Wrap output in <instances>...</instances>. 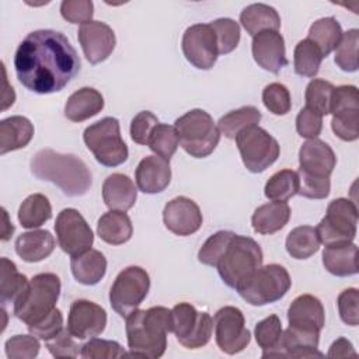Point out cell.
<instances>
[{
  "label": "cell",
  "mask_w": 359,
  "mask_h": 359,
  "mask_svg": "<svg viewBox=\"0 0 359 359\" xmlns=\"http://www.w3.org/2000/svg\"><path fill=\"white\" fill-rule=\"evenodd\" d=\"M80 57L59 31L36 29L18 45L14 67L18 81L36 94L62 91L80 72Z\"/></svg>",
  "instance_id": "cell-1"
},
{
  "label": "cell",
  "mask_w": 359,
  "mask_h": 359,
  "mask_svg": "<svg viewBox=\"0 0 359 359\" xmlns=\"http://www.w3.org/2000/svg\"><path fill=\"white\" fill-rule=\"evenodd\" d=\"M172 332L171 310L154 306L135 310L126 317V339L130 355L157 359L167 348V334Z\"/></svg>",
  "instance_id": "cell-2"
},
{
  "label": "cell",
  "mask_w": 359,
  "mask_h": 359,
  "mask_svg": "<svg viewBox=\"0 0 359 359\" xmlns=\"http://www.w3.org/2000/svg\"><path fill=\"white\" fill-rule=\"evenodd\" d=\"M31 172L42 181L57 185L67 196L84 195L93 182L86 163L74 154L57 153L52 149L36 151L29 163Z\"/></svg>",
  "instance_id": "cell-3"
},
{
  "label": "cell",
  "mask_w": 359,
  "mask_h": 359,
  "mask_svg": "<svg viewBox=\"0 0 359 359\" xmlns=\"http://www.w3.org/2000/svg\"><path fill=\"white\" fill-rule=\"evenodd\" d=\"M262 250L255 240L234 234L216 268L220 279L238 290L262 266Z\"/></svg>",
  "instance_id": "cell-4"
},
{
  "label": "cell",
  "mask_w": 359,
  "mask_h": 359,
  "mask_svg": "<svg viewBox=\"0 0 359 359\" xmlns=\"http://www.w3.org/2000/svg\"><path fill=\"white\" fill-rule=\"evenodd\" d=\"M60 296V279L57 275L45 272L35 275L25 290L14 303V316L31 325L48 316Z\"/></svg>",
  "instance_id": "cell-5"
},
{
  "label": "cell",
  "mask_w": 359,
  "mask_h": 359,
  "mask_svg": "<svg viewBox=\"0 0 359 359\" xmlns=\"http://www.w3.org/2000/svg\"><path fill=\"white\" fill-rule=\"evenodd\" d=\"M174 128L180 146L195 158H203L212 154L220 140V132L213 118L199 108L191 109L180 116Z\"/></svg>",
  "instance_id": "cell-6"
},
{
  "label": "cell",
  "mask_w": 359,
  "mask_h": 359,
  "mask_svg": "<svg viewBox=\"0 0 359 359\" xmlns=\"http://www.w3.org/2000/svg\"><path fill=\"white\" fill-rule=\"evenodd\" d=\"M83 140L95 160L105 167H116L128 160L129 150L121 136L116 118L107 116L87 126Z\"/></svg>",
  "instance_id": "cell-7"
},
{
  "label": "cell",
  "mask_w": 359,
  "mask_h": 359,
  "mask_svg": "<svg viewBox=\"0 0 359 359\" xmlns=\"http://www.w3.org/2000/svg\"><path fill=\"white\" fill-rule=\"evenodd\" d=\"M290 286L292 280L286 268L268 264L261 266L237 292L251 306H266L280 300Z\"/></svg>",
  "instance_id": "cell-8"
},
{
  "label": "cell",
  "mask_w": 359,
  "mask_h": 359,
  "mask_svg": "<svg viewBox=\"0 0 359 359\" xmlns=\"http://www.w3.org/2000/svg\"><path fill=\"white\" fill-rule=\"evenodd\" d=\"M234 139L241 160L245 168L251 172L258 174L265 171L279 157V143L258 125L243 129Z\"/></svg>",
  "instance_id": "cell-9"
},
{
  "label": "cell",
  "mask_w": 359,
  "mask_h": 359,
  "mask_svg": "<svg viewBox=\"0 0 359 359\" xmlns=\"http://www.w3.org/2000/svg\"><path fill=\"white\" fill-rule=\"evenodd\" d=\"M358 208L346 198H337L330 202L325 216L317 224L316 231L320 243L325 245L352 243L356 236Z\"/></svg>",
  "instance_id": "cell-10"
},
{
  "label": "cell",
  "mask_w": 359,
  "mask_h": 359,
  "mask_svg": "<svg viewBox=\"0 0 359 359\" xmlns=\"http://www.w3.org/2000/svg\"><path fill=\"white\" fill-rule=\"evenodd\" d=\"M150 289V278L140 266H128L118 273L111 290L109 304L121 317H128L137 310Z\"/></svg>",
  "instance_id": "cell-11"
},
{
  "label": "cell",
  "mask_w": 359,
  "mask_h": 359,
  "mask_svg": "<svg viewBox=\"0 0 359 359\" xmlns=\"http://www.w3.org/2000/svg\"><path fill=\"white\" fill-rule=\"evenodd\" d=\"M171 314L172 332L182 346L198 349L210 341L213 320L209 313L198 311L189 303H178L172 307Z\"/></svg>",
  "instance_id": "cell-12"
},
{
  "label": "cell",
  "mask_w": 359,
  "mask_h": 359,
  "mask_svg": "<svg viewBox=\"0 0 359 359\" xmlns=\"http://www.w3.org/2000/svg\"><path fill=\"white\" fill-rule=\"evenodd\" d=\"M334 133L345 142L359 137V95L355 86L334 87L331 100Z\"/></svg>",
  "instance_id": "cell-13"
},
{
  "label": "cell",
  "mask_w": 359,
  "mask_h": 359,
  "mask_svg": "<svg viewBox=\"0 0 359 359\" xmlns=\"http://www.w3.org/2000/svg\"><path fill=\"white\" fill-rule=\"evenodd\" d=\"M215 339L222 352L236 355L247 348L251 341V334L245 327L244 314L234 306L219 309L213 318Z\"/></svg>",
  "instance_id": "cell-14"
},
{
  "label": "cell",
  "mask_w": 359,
  "mask_h": 359,
  "mask_svg": "<svg viewBox=\"0 0 359 359\" xmlns=\"http://www.w3.org/2000/svg\"><path fill=\"white\" fill-rule=\"evenodd\" d=\"M59 247L70 257L80 255L91 248L94 234L81 213L73 208L63 209L55 222Z\"/></svg>",
  "instance_id": "cell-15"
},
{
  "label": "cell",
  "mask_w": 359,
  "mask_h": 359,
  "mask_svg": "<svg viewBox=\"0 0 359 359\" xmlns=\"http://www.w3.org/2000/svg\"><path fill=\"white\" fill-rule=\"evenodd\" d=\"M181 48L185 59L201 70H209L217 60V39L210 24H194L182 35Z\"/></svg>",
  "instance_id": "cell-16"
},
{
  "label": "cell",
  "mask_w": 359,
  "mask_h": 359,
  "mask_svg": "<svg viewBox=\"0 0 359 359\" xmlns=\"http://www.w3.org/2000/svg\"><path fill=\"white\" fill-rule=\"evenodd\" d=\"M107 325V311L97 303L79 299L69 310L67 331L76 339L94 338L102 334Z\"/></svg>",
  "instance_id": "cell-17"
},
{
  "label": "cell",
  "mask_w": 359,
  "mask_h": 359,
  "mask_svg": "<svg viewBox=\"0 0 359 359\" xmlns=\"http://www.w3.org/2000/svg\"><path fill=\"white\" fill-rule=\"evenodd\" d=\"M86 59L91 65H98L109 57L115 49L116 38L112 28L101 21H90L83 24L77 31Z\"/></svg>",
  "instance_id": "cell-18"
},
{
  "label": "cell",
  "mask_w": 359,
  "mask_h": 359,
  "mask_svg": "<svg viewBox=\"0 0 359 359\" xmlns=\"http://www.w3.org/2000/svg\"><path fill=\"white\" fill-rule=\"evenodd\" d=\"M164 226L175 236L196 233L203 222L199 206L187 196H177L167 202L163 210Z\"/></svg>",
  "instance_id": "cell-19"
},
{
  "label": "cell",
  "mask_w": 359,
  "mask_h": 359,
  "mask_svg": "<svg viewBox=\"0 0 359 359\" xmlns=\"http://www.w3.org/2000/svg\"><path fill=\"white\" fill-rule=\"evenodd\" d=\"M337 164L334 150L320 139H309L299 150V174L311 178H330Z\"/></svg>",
  "instance_id": "cell-20"
},
{
  "label": "cell",
  "mask_w": 359,
  "mask_h": 359,
  "mask_svg": "<svg viewBox=\"0 0 359 359\" xmlns=\"http://www.w3.org/2000/svg\"><path fill=\"white\" fill-rule=\"evenodd\" d=\"M252 57L266 72L278 74L286 65L283 36L278 31H262L252 36Z\"/></svg>",
  "instance_id": "cell-21"
},
{
  "label": "cell",
  "mask_w": 359,
  "mask_h": 359,
  "mask_svg": "<svg viewBox=\"0 0 359 359\" xmlns=\"http://www.w3.org/2000/svg\"><path fill=\"white\" fill-rule=\"evenodd\" d=\"M287 321L290 328L320 334L325 325L323 303L313 294L297 296L287 309Z\"/></svg>",
  "instance_id": "cell-22"
},
{
  "label": "cell",
  "mask_w": 359,
  "mask_h": 359,
  "mask_svg": "<svg viewBox=\"0 0 359 359\" xmlns=\"http://www.w3.org/2000/svg\"><path fill=\"white\" fill-rule=\"evenodd\" d=\"M135 180L143 194L163 192L171 181L170 161L156 154L142 158L136 167Z\"/></svg>",
  "instance_id": "cell-23"
},
{
  "label": "cell",
  "mask_w": 359,
  "mask_h": 359,
  "mask_svg": "<svg viewBox=\"0 0 359 359\" xmlns=\"http://www.w3.org/2000/svg\"><path fill=\"white\" fill-rule=\"evenodd\" d=\"M137 198L133 181L121 172L108 175L102 184V199L111 210H129Z\"/></svg>",
  "instance_id": "cell-24"
},
{
  "label": "cell",
  "mask_w": 359,
  "mask_h": 359,
  "mask_svg": "<svg viewBox=\"0 0 359 359\" xmlns=\"http://www.w3.org/2000/svg\"><path fill=\"white\" fill-rule=\"evenodd\" d=\"M324 268L335 276H352L358 273V247L353 243L325 245L323 251Z\"/></svg>",
  "instance_id": "cell-25"
},
{
  "label": "cell",
  "mask_w": 359,
  "mask_h": 359,
  "mask_svg": "<svg viewBox=\"0 0 359 359\" xmlns=\"http://www.w3.org/2000/svg\"><path fill=\"white\" fill-rule=\"evenodd\" d=\"M15 252L25 262H39L48 258L55 248V238L48 230L22 233L15 240Z\"/></svg>",
  "instance_id": "cell-26"
},
{
  "label": "cell",
  "mask_w": 359,
  "mask_h": 359,
  "mask_svg": "<svg viewBox=\"0 0 359 359\" xmlns=\"http://www.w3.org/2000/svg\"><path fill=\"white\" fill-rule=\"evenodd\" d=\"M104 108V97L93 87L74 91L66 101L65 116L72 122H83L95 116Z\"/></svg>",
  "instance_id": "cell-27"
},
{
  "label": "cell",
  "mask_w": 359,
  "mask_h": 359,
  "mask_svg": "<svg viewBox=\"0 0 359 359\" xmlns=\"http://www.w3.org/2000/svg\"><path fill=\"white\" fill-rule=\"evenodd\" d=\"M34 136V125L21 115H14L0 122V154L25 147Z\"/></svg>",
  "instance_id": "cell-28"
},
{
  "label": "cell",
  "mask_w": 359,
  "mask_h": 359,
  "mask_svg": "<svg viewBox=\"0 0 359 359\" xmlns=\"http://www.w3.org/2000/svg\"><path fill=\"white\" fill-rule=\"evenodd\" d=\"M70 268L74 279L87 286L97 285L107 272V258L98 250H87L86 252L72 257Z\"/></svg>",
  "instance_id": "cell-29"
},
{
  "label": "cell",
  "mask_w": 359,
  "mask_h": 359,
  "mask_svg": "<svg viewBox=\"0 0 359 359\" xmlns=\"http://www.w3.org/2000/svg\"><path fill=\"white\" fill-rule=\"evenodd\" d=\"M290 219V208L286 202H268L255 209L251 217L252 229L258 234H273L283 229Z\"/></svg>",
  "instance_id": "cell-30"
},
{
  "label": "cell",
  "mask_w": 359,
  "mask_h": 359,
  "mask_svg": "<svg viewBox=\"0 0 359 359\" xmlns=\"http://www.w3.org/2000/svg\"><path fill=\"white\" fill-rule=\"evenodd\" d=\"M97 233L107 244L121 245L130 240L133 226L130 217L125 212L109 210L98 219Z\"/></svg>",
  "instance_id": "cell-31"
},
{
  "label": "cell",
  "mask_w": 359,
  "mask_h": 359,
  "mask_svg": "<svg viewBox=\"0 0 359 359\" xmlns=\"http://www.w3.org/2000/svg\"><path fill=\"white\" fill-rule=\"evenodd\" d=\"M240 22L251 36H255L262 31H278L280 28V17L278 11L264 3L247 6L240 14Z\"/></svg>",
  "instance_id": "cell-32"
},
{
  "label": "cell",
  "mask_w": 359,
  "mask_h": 359,
  "mask_svg": "<svg viewBox=\"0 0 359 359\" xmlns=\"http://www.w3.org/2000/svg\"><path fill=\"white\" fill-rule=\"evenodd\" d=\"M342 34L341 24L334 17H324L311 24L307 39L314 42L323 56L327 57L339 45Z\"/></svg>",
  "instance_id": "cell-33"
},
{
  "label": "cell",
  "mask_w": 359,
  "mask_h": 359,
  "mask_svg": "<svg viewBox=\"0 0 359 359\" xmlns=\"http://www.w3.org/2000/svg\"><path fill=\"white\" fill-rule=\"evenodd\" d=\"M320 238L314 227H294L286 237V251L294 259H307L320 248Z\"/></svg>",
  "instance_id": "cell-34"
},
{
  "label": "cell",
  "mask_w": 359,
  "mask_h": 359,
  "mask_svg": "<svg viewBox=\"0 0 359 359\" xmlns=\"http://www.w3.org/2000/svg\"><path fill=\"white\" fill-rule=\"evenodd\" d=\"M52 217L49 199L42 194H32L24 199L18 209V222L25 229H36Z\"/></svg>",
  "instance_id": "cell-35"
},
{
  "label": "cell",
  "mask_w": 359,
  "mask_h": 359,
  "mask_svg": "<svg viewBox=\"0 0 359 359\" xmlns=\"http://www.w3.org/2000/svg\"><path fill=\"white\" fill-rule=\"evenodd\" d=\"M262 115L258 108L245 105L223 115L217 122V129L227 139H234L243 129L259 123Z\"/></svg>",
  "instance_id": "cell-36"
},
{
  "label": "cell",
  "mask_w": 359,
  "mask_h": 359,
  "mask_svg": "<svg viewBox=\"0 0 359 359\" xmlns=\"http://www.w3.org/2000/svg\"><path fill=\"white\" fill-rule=\"evenodd\" d=\"M28 279L24 273L17 271V266L13 261L3 257L1 269H0V300L3 304L15 303L21 293L28 286Z\"/></svg>",
  "instance_id": "cell-37"
},
{
  "label": "cell",
  "mask_w": 359,
  "mask_h": 359,
  "mask_svg": "<svg viewBox=\"0 0 359 359\" xmlns=\"http://www.w3.org/2000/svg\"><path fill=\"white\" fill-rule=\"evenodd\" d=\"M323 53L310 39L300 41L293 50V67L299 76L314 77L321 66Z\"/></svg>",
  "instance_id": "cell-38"
},
{
  "label": "cell",
  "mask_w": 359,
  "mask_h": 359,
  "mask_svg": "<svg viewBox=\"0 0 359 359\" xmlns=\"http://www.w3.org/2000/svg\"><path fill=\"white\" fill-rule=\"evenodd\" d=\"M265 196L275 202H286L299 192V177L293 170L275 172L265 184Z\"/></svg>",
  "instance_id": "cell-39"
},
{
  "label": "cell",
  "mask_w": 359,
  "mask_h": 359,
  "mask_svg": "<svg viewBox=\"0 0 359 359\" xmlns=\"http://www.w3.org/2000/svg\"><path fill=\"white\" fill-rule=\"evenodd\" d=\"M334 86L323 79H313L304 93L306 108L314 111L320 116L331 114V100H332Z\"/></svg>",
  "instance_id": "cell-40"
},
{
  "label": "cell",
  "mask_w": 359,
  "mask_h": 359,
  "mask_svg": "<svg viewBox=\"0 0 359 359\" xmlns=\"http://www.w3.org/2000/svg\"><path fill=\"white\" fill-rule=\"evenodd\" d=\"M282 332V323L276 314H271L257 323L254 334L257 344L262 348V358H268L279 346Z\"/></svg>",
  "instance_id": "cell-41"
},
{
  "label": "cell",
  "mask_w": 359,
  "mask_h": 359,
  "mask_svg": "<svg viewBox=\"0 0 359 359\" xmlns=\"http://www.w3.org/2000/svg\"><path fill=\"white\" fill-rule=\"evenodd\" d=\"M358 46H359V29L352 28L342 34L341 42L335 49L334 62L335 65L348 73L356 72L359 67L358 62Z\"/></svg>",
  "instance_id": "cell-42"
},
{
  "label": "cell",
  "mask_w": 359,
  "mask_h": 359,
  "mask_svg": "<svg viewBox=\"0 0 359 359\" xmlns=\"http://www.w3.org/2000/svg\"><path fill=\"white\" fill-rule=\"evenodd\" d=\"M147 146L153 153H156V156H160L170 161V158L174 156L180 146L175 128L167 123H158L154 128Z\"/></svg>",
  "instance_id": "cell-43"
},
{
  "label": "cell",
  "mask_w": 359,
  "mask_h": 359,
  "mask_svg": "<svg viewBox=\"0 0 359 359\" xmlns=\"http://www.w3.org/2000/svg\"><path fill=\"white\" fill-rule=\"evenodd\" d=\"M234 234L236 233L229 231V230H220V231L212 234L203 243V245L201 247V250L198 252L199 262H202L203 265H208V266H216Z\"/></svg>",
  "instance_id": "cell-44"
},
{
  "label": "cell",
  "mask_w": 359,
  "mask_h": 359,
  "mask_svg": "<svg viewBox=\"0 0 359 359\" xmlns=\"http://www.w3.org/2000/svg\"><path fill=\"white\" fill-rule=\"evenodd\" d=\"M217 39L219 55L233 52L240 42V25L231 18H217L210 22Z\"/></svg>",
  "instance_id": "cell-45"
},
{
  "label": "cell",
  "mask_w": 359,
  "mask_h": 359,
  "mask_svg": "<svg viewBox=\"0 0 359 359\" xmlns=\"http://www.w3.org/2000/svg\"><path fill=\"white\" fill-rule=\"evenodd\" d=\"M262 102L273 115H286L292 108L290 93L280 83H271L262 91Z\"/></svg>",
  "instance_id": "cell-46"
},
{
  "label": "cell",
  "mask_w": 359,
  "mask_h": 359,
  "mask_svg": "<svg viewBox=\"0 0 359 359\" xmlns=\"http://www.w3.org/2000/svg\"><path fill=\"white\" fill-rule=\"evenodd\" d=\"M80 355L86 359H102V358H122L126 356V351L116 341L90 338L83 346Z\"/></svg>",
  "instance_id": "cell-47"
},
{
  "label": "cell",
  "mask_w": 359,
  "mask_h": 359,
  "mask_svg": "<svg viewBox=\"0 0 359 359\" xmlns=\"http://www.w3.org/2000/svg\"><path fill=\"white\" fill-rule=\"evenodd\" d=\"M6 355L10 359H32L39 353L41 344L35 335H14L6 341Z\"/></svg>",
  "instance_id": "cell-48"
},
{
  "label": "cell",
  "mask_w": 359,
  "mask_h": 359,
  "mask_svg": "<svg viewBox=\"0 0 359 359\" xmlns=\"http://www.w3.org/2000/svg\"><path fill=\"white\" fill-rule=\"evenodd\" d=\"M338 313L341 320L351 325L356 327L359 324V292L355 287H348L342 290L337 299Z\"/></svg>",
  "instance_id": "cell-49"
},
{
  "label": "cell",
  "mask_w": 359,
  "mask_h": 359,
  "mask_svg": "<svg viewBox=\"0 0 359 359\" xmlns=\"http://www.w3.org/2000/svg\"><path fill=\"white\" fill-rule=\"evenodd\" d=\"M62 17L72 24H86L93 21L94 4L91 0H65L60 4Z\"/></svg>",
  "instance_id": "cell-50"
},
{
  "label": "cell",
  "mask_w": 359,
  "mask_h": 359,
  "mask_svg": "<svg viewBox=\"0 0 359 359\" xmlns=\"http://www.w3.org/2000/svg\"><path fill=\"white\" fill-rule=\"evenodd\" d=\"M62 330H63V316H62V311L56 307L42 320L28 325L29 334L35 335L39 339H43L45 342L56 337Z\"/></svg>",
  "instance_id": "cell-51"
},
{
  "label": "cell",
  "mask_w": 359,
  "mask_h": 359,
  "mask_svg": "<svg viewBox=\"0 0 359 359\" xmlns=\"http://www.w3.org/2000/svg\"><path fill=\"white\" fill-rule=\"evenodd\" d=\"M157 116L150 111H140L130 122V137L137 144H147L149 139L158 125Z\"/></svg>",
  "instance_id": "cell-52"
},
{
  "label": "cell",
  "mask_w": 359,
  "mask_h": 359,
  "mask_svg": "<svg viewBox=\"0 0 359 359\" xmlns=\"http://www.w3.org/2000/svg\"><path fill=\"white\" fill-rule=\"evenodd\" d=\"M74 339L76 338L66 328L46 341V348L53 358H76L81 352V346Z\"/></svg>",
  "instance_id": "cell-53"
},
{
  "label": "cell",
  "mask_w": 359,
  "mask_h": 359,
  "mask_svg": "<svg viewBox=\"0 0 359 359\" xmlns=\"http://www.w3.org/2000/svg\"><path fill=\"white\" fill-rule=\"evenodd\" d=\"M299 195L309 199H324L330 195L331 181L330 178H311L303 174H299Z\"/></svg>",
  "instance_id": "cell-54"
},
{
  "label": "cell",
  "mask_w": 359,
  "mask_h": 359,
  "mask_svg": "<svg viewBox=\"0 0 359 359\" xmlns=\"http://www.w3.org/2000/svg\"><path fill=\"white\" fill-rule=\"evenodd\" d=\"M323 129V116L309 108H302L296 116V130L302 137L316 139Z\"/></svg>",
  "instance_id": "cell-55"
},
{
  "label": "cell",
  "mask_w": 359,
  "mask_h": 359,
  "mask_svg": "<svg viewBox=\"0 0 359 359\" xmlns=\"http://www.w3.org/2000/svg\"><path fill=\"white\" fill-rule=\"evenodd\" d=\"M356 351L353 349V345L351 341H348L346 338L341 337L338 339H335L331 346L330 351L327 353L328 358H349V356H356Z\"/></svg>",
  "instance_id": "cell-56"
},
{
  "label": "cell",
  "mask_w": 359,
  "mask_h": 359,
  "mask_svg": "<svg viewBox=\"0 0 359 359\" xmlns=\"http://www.w3.org/2000/svg\"><path fill=\"white\" fill-rule=\"evenodd\" d=\"M3 219H4V226H3V233H1V240L7 241L10 238V236L14 231V226L13 223L8 222V215L6 212V209H3Z\"/></svg>",
  "instance_id": "cell-57"
}]
</instances>
